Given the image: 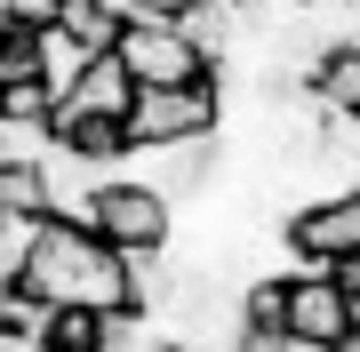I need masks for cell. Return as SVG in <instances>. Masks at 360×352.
Returning <instances> with one entry per match:
<instances>
[{
  "instance_id": "6da1fadb",
  "label": "cell",
  "mask_w": 360,
  "mask_h": 352,
  "mask_svg": "<svg viewBox=\"0 0 360 352\" xmlns=\"http://www.w3.org/2000/svg\"><path fill=\"white\" fill-rule=\"evenodd\" d=\"M25 296L40 304H80V313H104V320H120V313H136V280H129V256H120L112 240H96V233H80V224H49L32 248V264H25Z\"/></svg>"
},
{
  "instance_id": "7a4b0ae2",
  "label": "cell",
  "mask_w": 360,
  "mask_h": 352,
  "mask_svg": "<svg viewBox=\"0 0 360 352\" xmlns=\"http://www.w3.org/2000/svg\"><path fill=\"white\" fill-rule=\"evenodd\" d=\"M217 120H224V80H200V89H136L129 120H120V144L153 152V144L217 136Z\"/></svg>"
},
{
  "instance_id": "3957f363",
  "label": "cell",
  "mask_w": 360,
  "mask_h": 352,
  "mask_svg": "<svg viewBox=\"0 0 360 352\" xmlns=\"http://www.w3.org/2000/svg\"><path fill=\"white\" fill-rule=\"evenodd\" d=\"M112 56L129 65L136 89H200V80H217V65L184 40V25H129Z\"/></svg>"
},
{
  "instance_id": "277c9868",
  "label": "cell",
  "mask_w": 360,
  "mask_h": 352,
  "mask_svg": "<svg viewBox=\"0 0 360 352\" xmlns=\"http://www.w3.org/2000/svg\"><path fill=\"white\" fill-rule=\"evenodd\" d=\"M288 273H321L328 256H352L360 248V193L345 184V193L328 200H304V209H288Z\"/></svg>"
},
{
  "instance_id": "5b68a950",
  "label": "cell",
  "mask_w": 360,
  "mask_h": 352,
  "mask_svg": "<svg viewBox=\"0 0 360 352\" xmlns=\"http://www.w3.org/2000/svg\"><path fill=\"white\" fill-rule=\"evenodd\" d=\"M96 240H112L120 256H136V248H168V240H176V200H160L153 184H136V176L104 184V200H96Z\"/></svg>"
},
{
  "instance_id": "8992f818",
  "label": "cell",
  "mask_w": 360,
  "mask_h": 352,
  "mask_svg": "<svg viewBox=\"0 0 360 352\" xmlns=\"http://www.w3.org/2000/svg\"><path fill=\"white\" fill-rule=\"evenodd\" d=\"M224 169V144L217 136H184V144H153V152H120V176L153 184L160 200H184V193H208V176Z\"/></svg>"
},
{
  "instance_id": "52a82bcc",
  "label": "cell",
  "mask_w": 360,
  "mask_h": 352,
  "mask_svg": "<svg viewBox=\"0 0 360 352\" xmlns=\"http://www.w3.org/2000/svg\"><path fill=\"white\" fill-rule=\"evenodd\" d=\"M352 328V304H345V288H336L328 273H288V337H304V344H328Z\"/></svg>"
},
{
  "instance_id": "ba28073f",
  "label": "cell",
  "mask_w": 360,
  "mask_h": 352,
  "mask_svg": "<svg viewBox=\"0 0 360 352\" xmlns=\"http://www.w3.org/2000/svg\"><path fill=\"white\" fill-rule=\"evenodd\" d=\"M72 112H89V120H129V105H136V80H129V65L120 56H96L89 72H80V89L65 96Z\"/></svg>"
},
{
  "instance_id": "9c48e42d",
  "label": "cell",
  "mask_w": 360,
  "mask_h": 352,
  "mask_svg": "<svg viewBox=\"0 0 360 352\" xmlns=\"http://www.w3.org/2000/svg\"><path fill=\"white\" fill-rule=\"evenodd\" d=\"M304 89L321 96V112H328V120H360V48H328L321 65H312Z\"/></svg>"
},
{
  "instance_id": "30bf717a",
  "label": "cell",
  "mask_w": 360,
  "mask_h": 352,
  "mask_svg": "<svg viewBox=\"0 0 360 352\" xmlns=\"http://www.w3.org/2000/svg\"><path fill=\"white\" fill-rule=\"evenodd\" d=\"M32 40H40V89H49V96H56V105H65V96L80 89V72H89V65H96V56H89V48H80V40H72L65 25H49V32H32Z\"/></svg>"
},
{
  "instance_id": "8fae6325",
  "label": "cell",
  "mask_w": 360,
  "mask_h": 352,
  "mask_svg": "<svg viewBox=\"0 0 360 352\" xmlns=\"http://www.w3.org/2000/svg\"><path fill=\"white\" fill-rule=\"evenodd\" d=\"M49 152H56L49 120H16V112H0V169H40Z\"/></svg>"
},
{
  "instance_id": "7c38bea8",
  "label": "cell",
  "mask_w": 360,
  "mask_h": 352,
  "mask_svg": "<svg viewBox=\"0 0 360 352\" xmlns=\"http://www.w3.org/2000/svg\"><path fill=\"white\" fill-rule=\"evenodd\" d=\"M104 344H112V320H104V313L65 304V313L49 320V352H104Z\"/></svg>"
},
{
  "instance_id": "4fadbf2b",
  "label": "cell",
  "mask_w": 360,
  "mask_h": 352,
  "mask_svg": "<svg viewBox=\"0 0 360 352\" xmlns=\"http://www.w3.org/2000/svg\"><path fill=\"white\" fill-rule=\"evenodd\" d=\"M120 8H129V25H184L193 0H120Z\"/></svg>"
},
{
  "instance_id": "5bb4252c",
  "label": "cell",
  "mask_w": 360,
  "mask_h": 352,
  "mask_svg": "<svg viewBox=\"0 0 360 352\" xmlns=\"http://www.w3.org/2000/svg\"><path fill=\"white\" fill-rule=\"evenodd\" d=\"M321 273H328L336 288H345V304H360V248H352V256H328Z\"/></svg>"
},
{
  "instance_id": "9a60e30c",
  "label": "cell",
  "mask_w": 360,
  "mask_h": 352,
  "mask_svg": "<svg viewBox=\"0 0 360 352\" xmlns=\"http://www.w3.org/2000/svg\"><path fill=\"white\" fill-rule=\"evenodd\" d=\"M336 352H360V320H352V328H345V337H336Z\"/></svg>"
},
{
  "instance_id": "2e32d148",
  "label": "cell",
  "mask_w": 360,
  "mask_h": 352,
  "mask_svg": "<svg viewBox=\"0 0 360 352\" xmlns=\"http://www.w3.org/2000/svg\"><path fill=\"white\" fill-rule=\"evenodd\" d=\"M0 89H8V72H0Z\"/></svg>"
}]
</instances>
